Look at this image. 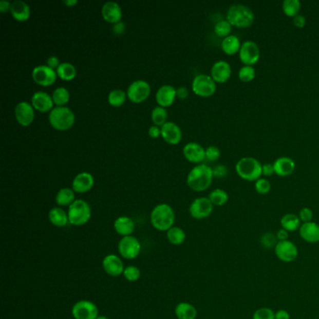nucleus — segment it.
<instances>
[{"label":"nucleus","mask_w":319,"mask_h":319,"mask_svg":"<svg viewBox=\"0 0 319 319\" xmlns=\"http://www.w3.org/2000/svg\"><path fill=\"white\" fill-rule=\"evenodd\" d=\"M213 167L206 164L197 165L189 172L186 183L190 189L196 192H202L209 189L213 183Z\"/></svg>","instance_id":"obj_1"},{"label":"nucleus","mask_w":319,"mask_h":319,"mask_svg":"<svg viewBox=\"0 0 319 319\" xmlns=\"http://www.w3.org/2000/svg\"><path fill=\"white\" fill-rule=\"evenodd\" d=\"M255 13L251 8L243 4H232L229 7L226 19L237 28H247L255 22Z\"/></svg>","instance_id":"obj_2"},{"label":"nucleus","mask_w":319,"mask_h":319,"mask_svg":"<svg viewBox=\"0 0 319 319\" xmlns=\"http://www.w3.org/2000/svg\"><path fill=\"white\" fill-rule=\"evenodd\" d=\"M151 224L158 231L171 230L175 222V214L172 206L166 203L158 204L152 210Z\"/></svg>","instance_id":"obj_3"},{"label":"nucleus","mask_w":319,"mask_h":319,"mask_svg":"<svg viewBox=\"0 0 319 319\" xmlns=\"http://www.w3.org/2000/svg\"><path fill=\"white\" fill-rule=\"evenodd\" d=\"M235 170L238 176L247 182H256L261 178L262 164L255 157H241L236 163Z\"/></svg>","instance_id":"obj_4"},{"label":"nucleus","mask_w":319,"mask_h":319,"mask_svg":"<svg viewBox=\"0 0 319 319\" xmlns=\"http://www.w3.org/2000/svg\"><path fill=\"white\" fill-rule=\"evenodd\" d=\"M49 123L52 128L59 131L70 129L75 123L73 111L66 106L54 107L49 112Z\"/></svg>","instance_id":"obj_5"},{"label":"nucleus","mask_w":319,"mask_h":319,"mask_svg":"<svg viewBox=\"0 0 319 319\" xmlns=\"http://www.w3.org/2000/svg\"><path fill=\"white\" fill-rule=\"evenodd\" d=\"M92 215L91 207L84 199H76L68 207V222L71 225L80 227L84 226L89 221Z\"/></svg>","instance_id":"obj_6"},{"label":"nucleus","mask_w":319,"mask_h":319,"mask_svg":"<svg viewBox=\"0 0 319 319\" xmlns=\"http://www.w3.org/2000/svg\"><path fill=\"white\" fill-rule=\"evenodd\" d=\"M192 91L201 98H210L216 91V83L207 74H198L192 82Z\"/></svg>","instance_id":"obj_7"},{"label":"nucleus","mask_w":319,"mask_h":319,"mask_svg":"<svg viewBox=\"0 0 319 319\" xmlns=\"http://www.w3.org/2000/svg\"><path fill=\"white\" fill-rule=\"evenodd\" d=\"M141 251V242L134 236L122 237L118 242V252L123 258L128 260L135 259L140 256Z\"/></svg>","instance_id":"obj_8"},{"label":"nucleus","mask_w":319,"mask_h":319,"mask_svg":"<svg viewBox=\"0 0 319 319\" xmlns=\"http://www.w3.org/2000/svg\"><path fill=\"white\" fill-rule=\"evenodd\" d=\"M151 94V86L144 80H137L132 82L127 91V99L134 103H141L146 100Z\"/></svg>","instance_id":"obj_9"},{"label":"nucleus","mask_w":319,"mask_h":319,"mask_svg":"<svg viewBox=\"0 0 319 319\" xmlns=\"http://www.w3.org/2000/svg\"><path fill=\"white\" fill-rule=\"evenodd\" d=\"M239 58L243 66H254L260 58V49L256 42L246 41L241 43Z\"/></svg>","instance_id":"obj_10"},{"label":"nucleus","mask_w":319,"mask_h":319,"mask_svg":"<svg viewBox=\"0 0 319 319\" xmlns=\"http://www.w3.org/2000/svg\"><path fill=\"white\" fill-rule=\"evenodd\" d=\"M74 319H97L99 317L98 306L87 299L79 301L71 309Z\"/></svg>","instance_id":"obj_11"},{"label":"nucleus","mask_w":319,"mask_h":319,"mask_svg":"<svg viewBox=\"0 0 319 319\" xmlns=\"http://www.w3.org/2000/svg\"><path fill=\"white\" fill-rule=\"evenodd\" d=\"M214 211V205L208 198L200 197L194 199L189 206V214L195 219H205L212 215Z\"/></svg>","instance_id":"obj_12"},{"label":"nucleus","mask_w":319,"mask_h":319,"mask_svg":"<svg viewBox=\"0 0 319 319\" xmlns=\"http://www.w3.org/2000/svg\"><path fill=\"white\" fill-rule=\"evenodd\" d=\"M32 78L34 82L42 86H50L58 78L57 70L48 67L47 65H40L32 70Z\"/></svg>","instance_id":"obj_13"},{"label":"nucleus","mask_w":319,"mask_h":319,"mask_svg":"<svg viewBox=\"0 0 319 319\" xmlns=\"http://www.w3.org/2000/svg\"><path fill=\"white\" fill-rule=\"evenodd\" d=\"M275 255L279 260L286 263H290L297 259L298 255V247L293 241H278L277 246L274 248Z\"/></svg>","instance_id":"obj_14"},{"label":"nucleus","mask_w":319,"mask_h":319,"mask_svg":"<svg viewBox=\"0 0 319 319\" xmlns=\"http://www.w3.org/2000/svg\"><path fill=\"white\" fill-rule=\"evenodd\" d=\"M32 104L27 101H21L16 105L14 109V115L16 121L23 126L31 125L35 118V112Z\"/></svg>","instance_id":"obj_15"},{"label":"nucleus","mask_w":319,"mask_h":319,"mask_svg":"<svg viewBox=\"0 0 319 319\" xmlns=\"http://www.w3.org/2000/svg\"><path fill=\"white\" fill-rule=\"evenodd\" d=\"M232 68L229 62L225 60L216 61L211 68V77L216 84H225L231 77Z\"/></svg>","instance_id":"obj_16"},{"label":"nucleus","mask_w":319,"mask_h":319,"mask_svg":"<svg viewBox=\"0 0 319 319\" xmlns=\"http://www.w3.org/2000/svg\"><path fill=\"white\" fill-rule=\"evenodd\" d=\"M102 267L105 272L112 277L120 276L125 271L124 263L122 261L120 256L115 254H110L105 256L102 260Z\"/></svg>","instance_id":"obj_17"},{"label":"nucleus","mask_w":319,"mask_h":319,"mask_svg":"<svg viewBox=\"0 0 319 319\" xmlns=\"http://www.w3.org/2000/svg\"><path fill=\"white\" fill-rule=\"evenodd\" d=\"M161 137L168 144L176 145L182 140V130L178 125L173 122H167L161 126Z\"/></svg>","instance_id":"obj_18"},{"label":"nucleus","mask_w":319,"mask_h":319,"mask_svg":"<svg viewBox=\"0 0 319 319\" xmlns=\"http://www.w3.org/2000/svg\"><path fill=\"white\" fill-rule=\"evenodd\" d=\"M205 150L198 142L191 141L183 146V154L189 162L201 163L206 159Z\"/></svg>","instance_id":"obj_19"},{"label":"nucleus","mask_w":319,"mask_h":319,"mask_svg":"<svg viewBox=\"0 0 319 319\" xmlns=\"http://www.w3.org/2000/svg\"><path fill=\"white\" fill-rule=\"evenodd\" d=\"M31 104L33 108L41 112H50L53 109L52 98L45 92L37 91L34 93L31 98Z\"/></svg>","instance_id":"obj_20"},{"label":"nucleus","mask_w":319,"mask_h":319,"mask_svg":"<svg viewBox=\"0 0 319 319\" xmlns=\"http://www.w3.org/2000/svg\"><path fill=\"white\" fill-rule=\"evenodd\" d=\"M94 183V177L91 173L86 172L80 173L72 181V189L75 193H86L92 189Z\"/></svg>","instance_id":"obj_21"},{"label":"nucleus","mask_w":319,"mask_h":319,"mask_svg":"<svg viewBox=\"0 0 319 319\" xmlns=\"http://www.w3.org/2000/svg\"><path fill=\"white\" fill-rule=\"evenodd\" d=\"M101 14L105 21L110 24H117L122 19V9L115 1H108L102 6Z\"/></svg>","instance_id":"obj_22"},{"label":"nucleus","mask_w":319,"mask_h":319,"mask_svg":"<svg viewBox=\"0 0 319 319\" xmlns=\"http://www.w3.org/2000/svg\"><path fill=\"white\" fill-rule=\"evenodd\" d=\"M176 98V88L170 84H164L161 87H159L156 94L157 104L163 108H167L173 105Z\"/></svg>","instance_id":"obj_23"},{"label":"nucleus","mask_w":319,"mask_h":319,"mask_svg":"<svg viewBox=\"0 0 319 319\" xmlns=\"http://www.w3.org/2000/svg\"><path fill=\"white\" fill-rule=\"evenodd\" d=\"M274 173L280 177H287L295 172L296 163L291 157H281L272 163Z\"/></svg>","instance_id":"obj_24"},{"label":"nucleus","mask_w":319,"mask_h":319,"mask_svg":"<svg viewBox=\"0 0 319 319\" xmlns=\"http://www.w3.org/2000/svg\"><path fill=\"white\" fill-rule=\"evenodd\" d=\"M301 238L309 243H317L319 242V225L315 222L304 223L301 226L299 230Z\"/></svg>","instance_id":"obj_25"},{"label":"nucleus","mask_w":319,"mask_h":319,"mask_svg":"<svg viewBox=\"0 0 319 319\" xmlns=\"http://www.w3.org/2000/svg\"><path fill=\"white\" fill-rule=\"evenodd\" d=\"M114 228L116 233L122 237L131 236L135 230V223L128 216H119L115 219Z\"/></svg>","instance_id":"obj_26"},{"label":"nucleus","mask_w":319,"mask_h":319,"mask_svg":"<svg viewBox=\"0 0 319 319\" xmlns=\"http://www.w3.org/2000/svg\"><path fill=\"white\" fill-rule=\"evenodd\" d=\"M11 13L12 17L19 22L27 21L31 14L30 7L22 0L11 2Z\"/></svg>","instance_id":"obj_27"},{"label":"nucleus","mask_w":319,"mask_h":319,"mask_svg":"<svg viewBox=\"0 0 319 319\" xmlns=\"http://www.w3.org/2000/svg\"><path fill=\"white\" fill-rule=\"evenodd\" d=\"M241 46V41L235 35H230L221 42V49L227 55H234L236 53H239Z\"/></svg>","instance_id":"obj_28"},{"label":"nucleus","mask_w":319,"mask_h":319,"mask_svg":"<svg viewBox=\"0 0 319 319\" xmlns=\"http://www.w3.org/2000/svg\"><path fill=\"white\" fill-rule=\"evenodd\" d=\"M48 217H49V221L52 223V225L58 227V228H63L69 223L68 213L60 207H54L50 210Z\"/></svg>","instance_id":"obj_29"},{"label":"nucleus","mask_w":319,"mask_h":319,"mask_svg":"<svg viewBox=\"0 0 319 319\" xmlns=\"http://www.w3.org/2000/svg\"><path fill=\"white\" fill-rule=\"evenodd\" d=\"M175 315L178 319H196L198 312L196 307L189 303H180L175 307Z\"/></svg>","instance_id":"obj_30"},{"label":"nucleus","mask_w":319,"mask_h":319,"mask_svg":"<svg viewBox=\"0 0 319 319\" xmlns=\"http://www.w3.org/2000/svg\"><path fill=\"white\" fill-rule=\"evenodd\" d=\"M281 226L282 229L287 230L288 232H294L296 230H299L302 226V221L299 219L298 215L295 214H287L281 218Z\"/></svg>","instance_id":"obj_31"},{"label":"nucleus","mask_w":319,"mask_h":319,"mask_svg":"<svg viewBox=\"0 0 319 319\" xmlns=\"http://www.w3.org/2000/svg\"><path fill=\"white\" fill-rule=\"evenodd\" d=\"M75 192L72 189H61L55 196V201L58 206H70L75 201Z\"/></svg>","instance_id":"obj_32"},{"label":"nucleus","mask_w":319,"mask_h":319,"mask_svg":"<svg viewBox=\"0 0 319 319\" xmlns=\"http://www.w3.org/2000/svg\"><path fill=\"white\" fill-rule=\"evenodd\" d=\"M302 9V3L299 0H284L282 3V10L284 14L293 19L295 16L299 14Z\"/></svg>","instance_id":"obj_33"},{"label":"nucleus","mask_w":319,"mask_h":319,"mask_svg":"<svg viewBox=\"0 0 319 319\" xmlns=\"http://www.w3.org/2000/svg\"><path fill=\"white\" fill-rule=\"evenodd\" d=\"M57 73L58 77L64 81H71L76 77L77 71L72 64L63 62L60 64V66L57 69Z\"/></svg>","instance_id":"obj_34"},{"label":"nucleus","mask_w":319,"mask_h":319,"mask_svg":"<svg viewBox=\"0 0 319 319\" xmlns=\"http://www.w3.org/2000/svg\"><path fill=\"white\" fill-rule=\"evenodd\" d=\"M167 238L168 241L173 246H181L185 241L186 235L181 228L173 227L171 230H167Z\"/></svg>","instance_id":"obj_35"},{"label":"nucleus","mask_w":319,"mask_h":319,"mask_svg":"<svg viewBox=\"0 0 319 319\" xmlns=\"http://www.w3.org/2000/svg\"><path fill=\"white\" fill-rule=\"evenodd\" d=\"M52 100L57 107H62L68 103L70 99V95L66 87H58L52 92Z\"/></svg>","instance_id":"obj_36"},{"label":"nucleus","mask_w":319,"mask_h":319,"mask_svg":"<svg viewBox=\"0 0 319 319\" xmlns=\"http://www.w3.org/2000/svg\"><path fill=\"white\" fill-rule=\"evenodd\" d=\"M127 95L126 92L122 89H114L108 95V102L112 107H121L126 102Z\"/></svg>","instance_id":"obj_37"},{"label":"nucleus","mask_w":319,"mask_h":319,"mask_svg":"<svg viewBox=\"0 0 319 319\" xmlns=\"http://www.w3.org/2000/svg\"><path fill=\"white\" fill-rule=\"evenodd\" d=\"M208 199L214 206H223L229 200V194L223 189H216L209 194Z\"/></svg>","instance_id":"obj_38"},{"label":"nucleus","mask_w":319,"mask_h":319,"mask_svg":"<svg viewBox=\"0 0 319 319\" xmlns=\"http://www.w3.org/2000/svg\"><path fill=\"white\" fill-rule=\"evenodd\" d=\"M151 118L155 126H161L167 123V112L166 108L157 106L153 109L151 112Z\"/></svg>","instance_id":"obj_39"},{"label":"nucleus","mask_w":319,"mask_h":319,"mask_svg":"<svg viewBox=\"0 0 319 319\" xmlns=\"http://www.w3.org/2000/svg\"><path fill=\"white\" fill-rule=\"evenodd\" d=\"M214 31H215L216 36L222 37V39H225L228 36L231 35L232 26L230 25V22L228 21L227 19L220 20L214 26Z\"/></svg>","instance_id":"obj_40"},{"label":"nucleus","mask_w":319,"mask_h":319,"mask_svg":"<svg viewBox=\"0 0 319 319\" xmlns=\"http://www.w3.org/2000/svg\"><path fill=\"white\" fill-rule=\"evenodd\" d=\"M256 69L252 66H242L238 72V77L242 83H251L256 78Z\"/></svg>","instance_id":"obj_41"},{"label":"nucleus","mask_w":319,"mask_h":319,"mask_svg":"<svg viewBox=\"0 0 319 319\" xmlns=\"http://www.w3.org/2000/svg\"><path fill=\"white\" fill-rule=\"evenodd\" d=\"M278 240L276 235L272 232H266L260 237V245L264 249H272L277 246Z\"/></svg>","instance_id":"obj_42"},{"label":"nucleus","mask_w":319,"mask_h":319,"mask_svg":"<svg viewBox=\"0 0 319 319\" xmlns=\"http://www.w3.org/2000/svg\"><path fill=\"white\" fill-rule=\"evenodd\" d=\"M141 271L136 266H127L124 271V277L129 282H136L141 278Z\"/></svg>","instance_id":"obj_43"},{"label":"nucleus","mask_w":319,"mask_h":319,"mask_svg":"<svg viewBox=\"0 0 319 319\" xmlns=\"http://www.w3.org/2000/svg\"><path fill=\"white\" fill-rule=\"evenodd\" d=\"M255 189L259 195H266L272 189V183L266 178H259L255 182Z\"/></svg>","instance_id":"obj_44"},{"label":"nucleus","mask_w":319,"mask_h":319,"mask_svg":"<svg viewBox=\"0 0 319 319\" xmlns=\"http://www.w3.org/2000/svg\"><path fill=\"white\" fill-rule=\"evenodd\" d=\"M253 319H275V313L271 308L262 307L255 311Z\"/></svg>","instance_id":"obj_45"},{"label":"nucleus","mask_w":319,"mask_h":319,"mask_svg":"<svg viewBox=\"0 0 319 319\" xmlns=\"http://www.w3.org/2000/svg\"><path fill=\"white\" fill-rule=\"evenodd\" d=\"M205 154H206V159L208 161H210V162H215V161H217L219 159L220 156H221V151H220L218 147L212 145V146L206 148Z\"/></svg>","instance_id":"obj_46"},{"label":"nucleus","mask_w":319,"mask_h":319,"mask_svg":"<svg viewBox=\"0 0 319 319\" xmlns=\"http://www.w3.org/2000/svg\"><path fill=\"white\" fill-rule=\"evenodd\" d=\"M298 217L302 221V223H309V222H312L313 218H314V213L313 211L308 208V207H304L303 209L299 211L298 213Z\"/></svg>","instance_id":"obj_47"},{"label":"nucleus","mask_w":319,"mask_h":319,"mask_svg":"<svg viewBox=\"0 0 319 319\" xmlns=\"http://www.w3.org/2000/svg\"><path fill=\"white\" fill-rule=\"evenodd\" d=\"M213 173H214V177H216V178H224V177H226V176L228 175L229 170H228V167H226L225 165L219 164V165L215 166V167L213 168Z\"/></svg>","instance_id":"obj_48"},{"label":"nucleus","mask_w":319,"mask_h":319,"mask_svg":"<svg viewBox=\"0 0 319 319\" xmlns=\"http://www.w3.org/2000/svg\"><path fill=\"white\" fill-rule=\"evenodd\" d=\"M273 174H275V173H274V167H273L272 163L262 164V175H264L266 177H270Z\"/></svg>","instance_id":"obj_49"},{"label":"nucleus","mask_w":319,"mask_h":319,"mask_svg":"<svg viewBox=\"0 0 319 319\" xmlns=\"http://www.w3.org/2000/svg\"><path fill=\"white\" fill-rule=\"evenodd\" d=\"M293 25L298 28H304L306 25V18L303 14H298L293 18Z\"/></svg>","instance_id":"obj_50"},{"label":"nucleus","mask_w":319,"mask_h":319,"mask_svg":"<svg viewBox=\"0 0 319 319\" xmlns=\"http://www.w3.org/2000/svg\"><path fill=\"white\" fill-rule=\"evenodd\" d=\"M148 134L152 139H157L158 137L161 136V127L155 125L150 126L148 129Z\"/></svg>","instance_id":"obj_51"},{"label":"nucleus","mask_w":319,"mask_h":319,"mask_svg":"<svg viewBox=\"0 0 319 319\" xmlns=\"http://www.w3.org/2000/svg\"><path fill=\"white\" fill-rule=\"evenodd\" d=\"M60 64L61 63H60L59 58H58V57H55V55H52V57L48 58L47 66L48 67H50V68H52V69L57 70L58 67L60 66Z\"/></svg>","instance_id":"obj_52"},{"label":"nucleus","mask_w":319,"mask_h":319,"mask_svg":"<svg viewBox=\"0 0 319 319\" xmlns=\"http://www.w3.org/2000/svg\"><path fill=\"white\" fill-rule=\"evenodd\" d=\"M189 89L185 86H180L176 89V96L180 100H185L189 97Z\"/></svg>","instance_id":"obj_53"},{"label":"nucleus","mask_w":319,"mask_h":319,"mask_svg":"<svg viewBox=\"0 0 319 319\" xmlns=\"http://www.w3.org/2000/svg\"><path fill=\"white\" fill-rule=\"evenodd\" d=\"M126 30V25L123 22H119L117 24L112 25V31L115 32L116 35H122Z\"/></svg>","instance_id":"obj_54"},{"label":"nucleus","mask_w":319,"mask_h":319,"mask_svg":"<svg viewBox=\"0 0 319 319\" xmlns=\"http://www.w3.org/2000/svg\"><path fill=\"white\" fill-rule=\"evenodd\" d=\"M288 233H289V232L286 230H284V229L278 230L277 232H276V234H275V235H276V238H277L278 241H288Z\"/></svg>","instance_id":"obj_55"},{"label":"nucleus","mask_w":319,"mask_h":319,"mask_svg":"<svg viewBox=\"0 0 319 319\" xmlns=\"http://www.w3.org/2000/svg\"><path fill=\"white\" fill-rule=\"evenodd\" d=\"M11 3L7 0L0 1V12L6 13L7 11H11Z\"/></svg>","instance_id":"obj_56"},{"label":"nucleus","mask_w":319,"mask_h":319,"mask_svg":"<svg viewBox=\"0 0 319 319\" xmlns=\"http://www.w3.org/2000/svg\"><path fill=\"white\" fill-rule=\"evenodd\" d=\"M275 319H290V314L286 310H278L275 313Z\"/></svg>","instance_id":"obj_57"},{"label":"nucleus","mask_w":319,"mask_h":319,"mask_svg":"<svg viewBox=\"0 0 319 319\" xmlns=\"http://www.w3.org/2000/svg\"><path fill=\"white\" fill-rule=\"evenodd\" d=\"M78 3L77 0H64V4L68 6V7H72Z\"/></svg>","instance_id":"obj_58"},{"label":"nucleus","mask_w":319,"mask_h":319,"mask_svg":"<svg viewBox=\"0 0 319 319\" xmlns=\"http://www.w3.org/2000/svg\"><path fill=\"white\" fill-rule=\"evenodd\" d=\"M97 319H109L108 317H106V316H103V315H99V317Z\"/></svg>","instance_id":"obj_59"}]
</instances>
